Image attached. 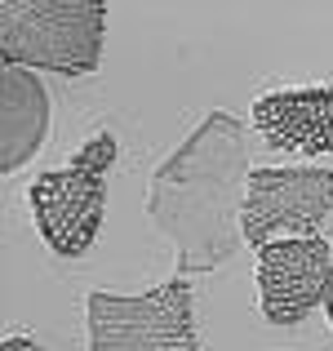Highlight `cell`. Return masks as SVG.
Masks as SVG:
<instances>
[{"label":"cell","instance_id":"6da1fadb","mask_svg":"<svg viewBox=\"0 0 333 351\" xmlns=\"http://www.w3.org/2000/svg\"><path fill=\"white\" fill-rule=\"evenodd\" d=\"M245 143L227 112H214L156 169L147 214L178 245L182 271H214L245 240Z\"/></svg>","mask_w":333,"mask_h":351},{"label":"cell","instance_id":"7a4b0ae2","mask_svg":"<svg viewBox=\"0 0 333 351\" xmlns=\"http://www.w3.org/2000/svg\"><path fill=\"white\" fill-rule=\"evenodd\" d=\"M103 0H0V58L9 67L89 76L103 62Z\"/></svg>","mask_w":333,"mask_h":351},{"label":"cell","instance_id":"3957f363","mask_svg":"<svg viewBox=\"0 0 333 351\" xmlns=\"http://www.w3.org/2000/svg\"><path fill=\"white\" fill-rule=\"evenodd\" d=\"M116 160V138L94 134L71 165L49 169L32 182L27 205L40 227L45 245L58 258H80L103 232V209H107V169Z\"/></svg>","mask_w":333,"mask_h":351},{"label":"cell","instance_id":"277c9868","mask_svg":"<svg viewBox=\"0 0 333 351\" xmlns=\"http://www.w3.org/2000/svg\"><path fill=\"white\" fill-rule=\"evenodd\" d=\"M89 351H196L191 285L169 280L138 298L89 293Z\"/></svg>","mask_w":333,"mask_h":351},{"label":"cell","instance_id":"5b68a950","mask_svg":"<svg viewBox=\"0 0 333 351\" xmlns=\"http://www.w3.org/2000/svg\"><path fill=\"white\" fill-rule=\"evenodd\" d=\"M333 214L329 169H254L245 182V245L262 249L275 232L316 236Z\"/></svg>","mask_w":333,"mask_h":351},{"label":"cell","instance_id":"8992f818","mask_svg":"<svg viewBox=\"0 0 333 351\" xmlns=\"http://www.w3.org/2000/svg\"><path fill=\"white\" fill-rule=\"evenodd\" d=\"M333 280V245L320 236H289L258 249V293L267 325H298Z\"/></svg>","mask_w":333,"mask_h":351},{"label":"cell","instance_id":"52a82bcc","mask_svg":"<svg viewBox=\"0 0 333 351\" xmlns=\"http://www.w3.org/2000/svg\"><path fill=\"white\" fill-rule=\"evenodd\" d=\"M254 125L280 152L333 156V85L262 94L254 103Z\"/></svg>","mask_w":333,"mask_h":351},{"label":"cell","instance_id":"ba28073f","mask_svg":"<svg viewBox=\"0 0 333 351\" xmlns=\"http://www.w3.org/2000/svg\"><path fill=\"white\" fill-rule=\"evenodd\" d=\"M49 134V94L27 67H5V89H0V169L14 173L40 152Z\"/></svg>","mask_w":333,"mask_h":351},{"label":"cell","instance_id":"9c48e42d","mask_svg":"<svg viewBox=\"0 0 333 351\" xmlns=\"http://www.w3.org/2000/svg\"><path fill=\"white\" fill-rule=\"evenodd\" d=\"M0 351H45L40 343H36V338H27V334H18V338H5V347Z\"/></svg>","mask_w":333,"mask_h":351},{"label":"cell","instance_id":"30bf717a","mask_svg":"<svg viewBox=\"0 0 333 351\" xmlns=\"http://www.w3.org/2000/svg\"><path fill=\"white\" fill-rule=\"evenodd\" d=\"M325 311H329V325H333V280H329V293H325Z\"/></svg>","mask_w":333,"mask_h":351}]
</instances>
